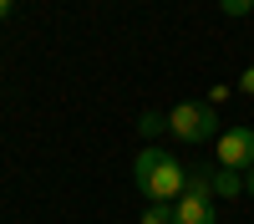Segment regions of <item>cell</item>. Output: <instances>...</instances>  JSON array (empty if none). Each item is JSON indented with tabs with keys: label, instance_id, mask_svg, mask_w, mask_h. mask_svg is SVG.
<instances>
[{
	"label": "cell",
	"instance_id": "obj_6",
	"mask_svg": "<svg viewBox=\"0 0 254 224\" xmlns=\"http://www.w3.org/2000/svg\"><path fill=\"white\" fill-rule=\"evenodd\" d=\"M137 224H173V204H147Z\"/></svg>",
	"mask_w": 254,
	"mask_h": 224
},
{
	"label": "cell",
	"instance_id": "obj_3",
	"mask_svg": "<svg viewBox=\"0 0 254 224\" xmlns=\"http://www.w3.org/2000/svg\"><path fill=\"white\" fill-rule=\"evenodd\" d=\"M214 148H219V168H254V128H224V138H214Z\"/></svg>",
	"mask_w": 254,
	"mask_h": 224
},
{
	"label": "cell",
	"instance_id": "obj_2",
	"mask_svg": "<svg viewBox=\"0 0 254 224\" xmlns=\"http://www.w3.org/2000/svg\"><path fill=\"white\" fill-rule=\"evenodd\" d=\"M168 133L183 138V143H214L219 138L214 102H178V107L168 112Z\"/></svg>",
	"mask_w": 254,
	"mask_h": 224
},
{
	"label": "cell",
	"instance_id": "obj_9",
	"mask_svg": "<svg viewBox=\"0 0 254 224\" xmlns=\"http://www.w3.org/2000/svg\"><path fill=\"white\" fill-rule=\"evenodd\" d=\"M239 92H244V97H254V67H249V72L239 76Z\"/></svg>",
	"mask_w": 254,
	"mask_h": 224
},
{
	"label": "cell",
	"instance_id": "obj_4",
	"mask_svg": "<svg viewBox=\"0 0 254 224\" xmlns=\"http://www.w3.org/2000/svg\"><path fill=\"white\" fill-rule=\"evenodd\" d=\"M173 224H219V199L214 194H183L173 204Z\"/></svg>",
	"mask_w": 254,
	"mask_h": 224
},
{
	"label": "cell",
	"instance_id": "obj_10",
	"mask_svg": "<svg viewBox=\"0 0 254 224\" xmlns=\"http://www.w3.org/2000/svg\"><path fill=\"white\" fill-rule=\"evenodd\" d=\"M244 194L254 199V168H244Z\"/></svg>",
	"mask_w": 254,
	"mask_h": 224
},
{
	"label": "cell",
	"instance_id": "obj_11",
	"mask_svg": "<svg viewBox=\"0 0 254 224\" xmlns=\"http://www.w3.org/2000/svg\"><path fill=\"white\" fill-rule=\"evenodd\" d=\"M5 15H10V0H0V20H5Z\"/></svg>",
	"mask_w": 254,
	"mask_h": 224
},
{
	"label": "cell",
	"instance_id": "obj_5",
	"mask_svg": "<svg viewBox=\"0 0 254 224\" xmlns=\"http://www.w3.org/2000/svg\"><path fill=\"white\" fill-rule=\"evenodd\" d=\"M239 194H244V173L214 168V199H239Z\"/></svg>",
	"mask_w": 254,
	"mask_h": 224
},
{
	"label": "cell",
	"instance_id": "obj_7",
	"mask_svg": "<svg viewBox=\"0 0 254 224\" xmlns=\"http://www.w3.org/2000/svg\"><path fill=\"white\" fill-rule=\"evenodd\" d=\"M163 128H168V117H163V112H142V117H137V133H142V138H158Z\"/></svg>",
	"mask_w": 254,
	"mask_h": 224
},
{
	"label": "cell",
	"instance_id": "obj_8",
	"mask_svg": "<svg viewBox=\"0 0 254 224\" xmlns=\"http://www.w3.org/2000/svg\"><path fill=\"white\" fill-rule=\"evenodd\" d=\"M219 5H224V15H249L254 0H219Z\"/></svg>",
	"mask_w": 254,
	"mask_h": 224
},
{
	"label": "cell",
	"instance_id": "obj_1",
	"mask_svg": "<svg viewBox=\"0 0 254 224\" xmlns=\"http://www.w3.org/2000/svg\"><path fill=\"white\" fill-rule=\"evenodd\" d=\"M132 178H137V189H142L147 204H178L188 168H183L168 148H142V153L132 158Z\"/></svg>",
	"mask_w": 254,
	"mask_h": 224
}]
</instances>
